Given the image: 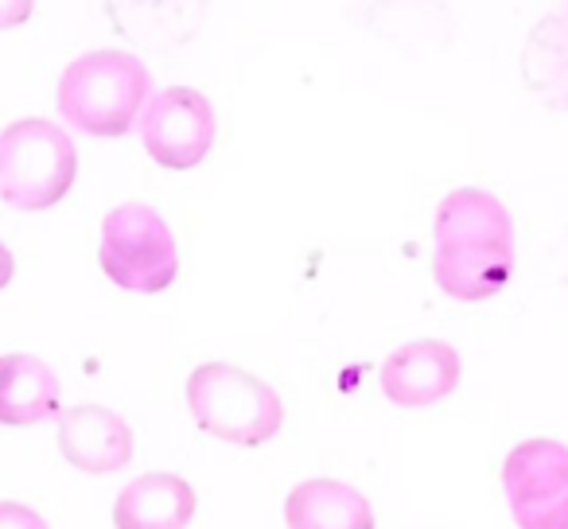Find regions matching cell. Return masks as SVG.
Returning a JSON list of instances; mask_svg holds the SVG:
<instances>
[{
    "label": "cell",
    "mask_w": 568,
    "mask_h": 529,
    "mask_svg": "<svg viewBox=\"0 0 568 529\" xmlns=\"http://www.w3.org/2000/svg\"><path fill=\"white\" fill-rule=\"evenodd\" d=\"M152 74L129 51H87L59 79V113L90 136H125L136 113L149 110Z\"/></svg>",
    "instance_id": "cell-1"
},
{
    "label": "cell",
    "mask_w": 568,
    "mask_h": 529,
    "mask_svg": "<svg viewBox=\"0 0 568 529\" xmlns=\"http://www.w3.org/2000/svg\"><path fill=\"white\" fill-rule=\"evenodd\" d=\"M436 245H498L514 250V226L506 206L490 191L456 187L444 195L433 226Z\"/></svg>",
    "instance_id": "cell-10"
},
{
    "label": "cell",
    "mask_w": 568,
    "mask_h": 529,
    "mask_svg": "<svg viewBox=\"0 0 568 529\" xmlns=\"http://www.w3.org/2000/svg\"><path fill=\"white\" fill-rule=\"evenodd\" d=\"M219 133V113L211 98L195 87H168L141 113L144 152L168 172H187L203 164Z\"/></svg>",
    "instance_id": "cell-6"
},
{
    "label": "cell",
    "mask_w": 568,
    "mask_h": 529,
    "mask_svg": "<svg viewBox=\"0 0 568 529\" xmlns=\"http://www.w3.org/2000/svg\"><path fill=\"white\" fill-rule=\"evenodd\" d=\"M288 529H374V506L339 479H304L284 502Z\"/></svg>",
    "instance_id": "cell-12"
},
{
    "label": "cell",
    "mask_w": 568,
    "mask_h": 529,
    "mask_svg": "<svg viewBox=\"0 0 568 529\" xmlns=\"http://www.w3.org/2000/svg\"><path fill=\"white\" fill-rule=\"evenodd\" d=\"M514 273V250L498 245H436L433 277L452 301H487L503 293Z\"/></svg>",
    "instance_id": "cell-11"
},
{
    "label": "cell",
    "mask_w": 568,
    "mask_h": 529,
    "mask_svg": "<svg viewBox=\"0 0 568 529\" xmlns=\"http://www.w3.org/2000/svg\"><path fill=\"white\" fill-rule=\"evenodd\" d=\"M105 277L125 293L156 296L180 277V250L152 206L121 203L102 218V245H98Z\"/></svg>",
    "instance_id": "cell-4"
},
{
    "label": "cell",
    "mask_w": 568,
    "mask_h": 529,
    "mask_svg": "<svg viewBox=\"0 0 568 529\" xmlns=\"http://www.w3.org/2000/svg\"><path fill=\"white\" fill-rule=\"evenodd\" d=\"M195 487L180 475L152 471L133 479L113 502V529H187L195 518Z\"/></svg>",
    "instance_id": "cell-9"
},
{
    "label": "cell",
    "mask_w": 568,
    "mask_h": 529,
    "mask_svg": "<svg viewBox=\"0 0 568 529\" xmlns=\"http://www.w3.org/2000/svg\"><path fill=\"white\" fill-rule=\"evenodd\" d=\"M503 487L518 529H568V448L521 440L503 464Z\"/></svg>",
    "instance_id": "cell-5"
},
{
    "label": "cell",
    "mask_w": 568,
    "mask_h": 529,
    "mask_svg": "<svg viewBox=\"0 0 568 529\" xmlns=\"http://www.w3.org/2000/svg\"><path fill=\"white\" fill-rule=\"evenodd\" d=\"M59 378L36 355L0 358V425L32 428L43 425L59 409Z\"/></svg>",
    "instance_id": "cell-13"
},
{
    "label": "cell",
    "mask_w": 568,
    "mask_h": 529,
    "mask_svg": "<svg viewBox=\"0 0 568 529\" xmlns=\"http://www.w3.org/2000/svg\"><path fill=\"white\" fill-rule=\"evenodd\" d=\"M74 175L79 152L55 121L24 118L0 133V199L17 211H48L63 203Z\"/></svg>",
    "instance_id": "cell-3"
},
{
    "label": "cell",
    "mask_w": 568,
    "mask_h": 529,
    "mask_svg": "<svg viewBox=\"0 0 568 529\" xmlns=\"http://www.w3.org/2000/svg\"><path fill=\"white\" fill-rule=\"evenodd\" d=\"M0 529H51L32 506L24 502H0Z\"/></svg>",
    "instance_id": "cell-14"
},
{
    "label": "cell",
    "mask_w": 568,
    "mask_h": 529,
    "mask_svg": "<svg viewBox=\"0 0 568 529\" xmlns=\"http://www.w3.org/2000/svg\"><path fill=\"white\" fill-rule=\"evenodd\" d=\"M382 394L402 409H425L444 397L456 394L459 386V355L456 347L440 339H417L397 347L382 363Z\"/></svg>",
    "instance_id": "cell-7"
},
{
    "label": "cell",
    "mask_w": 568,
    "mask_h": 529,
    "mask_svg": "<svg viewBox=\"0 0 568 529\" xmlns=\"http://www.w3.org/2000/svg\"><path fill=\"white\" fill-rule=\"evenodd\" d=\"M59 451L87 475H113L133 459V428L105 405H71L59 413Z\"/></svg>",
    "instance_id": "cell-8"
},
{
    "label": "cell",
    "mask_w": 568,
    "mask_h": 529,
    "mask_svg": "<svg viewBox=\"0 0 568 529\" xmlns=\"http://www.w3.org/2000/svg\"><path fill=\"white\" fill-rule=\"evenodd\" d=\"M183 394L195 425L214 440L237 444V448L268 444L284 425V405L273 386L234 363L195 366Z\"/></svg>",
    "instance_id": "cell-2"
}]
</instances>
